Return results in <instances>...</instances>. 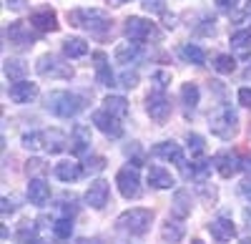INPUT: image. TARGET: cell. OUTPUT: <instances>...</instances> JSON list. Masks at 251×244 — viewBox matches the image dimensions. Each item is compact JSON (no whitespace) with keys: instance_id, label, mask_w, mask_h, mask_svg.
<instances>
[{"instance_id":"cell-42","label":"cell","mask_w":251,"mask_h":244,"mask_svg":"<svg viewBox=\"0 0 251 244\" xmlns=\"http://www.w3.org/2000/svg\"><path fill=\"white\" fill-rule=\"evenodd\" d=\"M25 169H28V174H35V171H46V166H43V161H40V159H30Z\"/></svg>"},{"instance_id":"cell-48","label":"cell","mask_w":251,"mask_h":244,"mask_svg":"<svg viewBox=\"0 0 251 244\" xmlns=\"http://www.w3.org/2000/svg\"><path fill=\"white\" fill-rule=\"evenodd\" d=\"M111 5H123V3H131V0H108Z\"/></svg>"},{"instance_id":"cell-50","label":"cell","mask_w":251,"mask_h":244,"mask_svg":"<svg viewBox=\"0 0 251 244\" xmlns=\"http://www.w3.org/2000/svg\"><path fill=\"white\" fill-rule=\"evenodd\" d=\"M241 244H251V239H244V242H241Z\"/></svg>"},{"instance_id":"cell-39","label":"cell","mask_w":251,"mask_h":244,"mask_svg":"<svg viewBox=\"0 0 251 244\" xmlns=\"http://www.w3.org/2000/svg\"><path fill=\"white\" fill-rule=\"evenodd\" d=\"M121 86L123 88H136V83H138V76L136 73H128V71H126V73H121Z\"/></svg>"},{"instance_id":"cell-45","label":"cell","mask_w":251,"mask_h":244,"mask_svg":"<svg viewBox=\"0 0 251 244\" xmlns=\"http://www.w3.org/2000/svg\"><path fill=\"white\" fill-rule=\"evenodd\" d=\"M241 194H244L246 199H251V179H246L244 184H241Z\"/></svg>"},{"instance_id":"cell-17","label":"cell","mask_w":251,"mask_h":244,"mask_svg":"<svg viewBox=\"0 0 251 244\" xmlns=\"http://www.w3.org/2000/svg\"><path fill=\"white\" fill-rule=\"evenodd\" d=\"M28 199H30V204H35V207H46L48 201H50V187L46 184L43 179H30V184H28Z\"/></svg>"},{"instance_id":"cell-13","label":"cell","mask_w":251,"mask_h":244,"mask_svg":"<svg viewBox=\"0 0 251 244\" xmlns=\"http://www.w3.org/2000/svg\"><path fill=\"white\" fill-rule=\"evenodd\" d=\"M8 96L13 104H30V101L38 96V86L30 83V81H15L8 88Z\"/></svg>"},{"instance_id":"cell-33","label":"cell","mask_w":251,"mask_h":244,"mask_svg":"<svg viewBox=\"0 0 251 244\" xmlns=\"http://www.w3.org/2000/svg\"><path fill=\"white\" fill-rule=\"evenodd\" d=\"M53 234H55L58 239H68V237L73 234V221L66 219V217H60L58 221H53Z\"/></svg>"},{"instance_id":"cell-4","label":"cell","mask_w":251,"mask_h":244,"mask_svg":"<svg viewBox=\"0 0 251 244\" xmlns=\"http://www.w3.org/2000/svg\"><path fill=\"white\" fill-rule=\"evenodd\" d=\"M151 219H153V212L149 209H128L116 219V227L128 234H143L151 227Z\"/></svg>"},{"instance_id":"cell-43","label":"cell","mask_w":251,"mask_h":244,"mask_svg":"<svg viewBox=\"0 0 251 244\" xmlns=\"http://www.w3.org/2000/svg\"><path fill=\"white\" fill-rule=\"evenodd\" d=\"M239 104L246 106V108H251V88H241L239 91Z\"/></svg>"},{"instance_id":"cell-41","label":"cell","mask_w":251,"mask_h":244,"mask_svg":"<svg viewBox=\"0 0 251 244\" xmlns=\"http://www.w3.org/2000/svg\"><path fill=\"white\" fill-rule=\"evenodd\" d=\"M75 209H78V207H75V199H71V201H68V199H63L60 212H63V217H66V219H71V217L75 214Z\"/></svg>"},{"instance_id":"cell-19","label":"cell","mask_w":251,"mask_h":244,"mask_svg":"<svg viewBox=\"0 0 251 244\" xmlns=\"http://www.w3.org/2000/svg\"><path fill=\"white\" fill-rule=\"evenodd\" d=\"M93 60H96V78L100 86H116V76L111 73V66H108V58L103 51L93 53Z\"/></svg>"},{"instance_id":"cell-37","label":"cell","mask_w":251,"mask_h":244,"mask_svg":"<svg viewBox=\"0 0 251 244\" xmlns=\"http://www.w3.org/2000/svg\"><path fill=\"white\" fill-rule=\"evenodd\" d=\"M251 18V0H246V3H241L239 10H231V20L234 23H244V20Z\"/></svg>"},{"instance_id":"cell-31","label":"cell","mask_w":251,"mask_h":244,"mask_svg":"<svg viewBox=\"0 0 251 244\" xmlns=\"http://www.w3.org/2000/svg\"><path fill=\"white\" fill-rule=\"evenodd\" d=\"M251 46V30H236L231 35V48L239 53H246V48Z\"/></svg>"},{"instance_id":"cell-46","label":"cell","mask_w":251,"mask_h":244,"mask_svg":"<svg viewBox=\"0 0 251 244\" xmlns=\"http://www.w3.org/2000/svg\"><path fill=\"white\" fill-rule=\"evenodd\" d=\"M216 5H219V8H234L236 0H216Z\"/></svg>"},{"instance_id":"cell-35","label":"cell","mask_w":251,"mask_h":244,"mask_svg":"<svg viewBox=\"0 0 251 244\" xmlns=\"http://www.w3.org/2000/svg\"><path fill=\"white\" fill-rule=\"evenodd\" d=\"M80 166H83V174H98V171L106 169V159L103 156H91V159H86V164H80Z\"/></svg>"},{"instance_id":"cell-44","label":"cell","mask_w":251,"mask_h":244,"mask_svg":"<svg viewBox=\"0 0 251 244\" xmlns=\"http://www.w3.org/2000/svg\"><path fill=\"white\" fill-rule=\"evenodd\" d=\"M25 3H28V0H5V5H8L10 10H23Z\"/></svg>"},{"instance_id":"cell-40","label":"cell","mask_w":251,"mask_h":244,"mask_svg":"<svg viewBox=\"0 0 251 244\" xmlns=\"http://www.w3.org/2000/svg\"><path fill=\"white\" fill-rule=\"evenodd\" d=\"M141 3H143V8L149 10V13H163L166 10L163 0H141Z\"/></svg>"},{"instance_id":"cell-12","label":"cell","mask_w":251,"mask_h":244,"mask_svg":"<svg viewBox=\"0 0 251 244\" xmlns=\"http://www.w3.org/2000/svg\"><path fill=\"white\" fill-rule=\"evenodd\" d=\"M108 194H111L108 181L96 179L93 184L88 187V191H86V201H88V207H93V209H103V207L108 204Z\"/></svg>"},{"instance_id":"cell-2","label":"cell","mask_w":251,"mask_h":244,"mask_svg":"<svg viewBox=\"0 0 251 244\" xmlns=\"http://www.w3.org/2000/svg\"><path fill=\"white\" fill-rule=\"evenodd\" d=\"M83 106H86V101L71 91H53L46 98V108L50 113H55L58 118H71L78 111H83Z\"/></svg>"},{"instance_id":"cell-15","label":"cell","mask_w":251,"mask_h":244,"mask_svg":"<svg viewBox=\"0 0 251 244\" xmlns=\"http://www.w3.org/2000/svg\"><path fill=\"white\" fill-rule=\"evenodd\" d=\"M214 166H216V171H219L224 179H231V176L241 169V161H239L231 151H219V154L214 156Z\"/></svg>"},{"instance_id":"cell-49","label":"cell","mask_w":251,"mask_h":244,"mask_svg":"<svg viewBox=\"0 0 251 244\" xmlns=\"http://www.w3.org/2000/svg\"><path fill=\"white\" fill-rule=\"evenodd\" d=\"M191 244H203V242H201V239H194V242H191Z\"/></svg>"},{"instance_id":"cell-9","label":"cell","mask_w":251,"mask_h":244,"mask_svg":"<svg viewBox=\"0 0 251 244\" xmlns=\"http://www.w3.org/2000/svg\"><path fill=\"white\" fill-rule=\"evenodd\" d=\"M146 111H149V116L153 121L163 124V121L171 116V101L163 96V91H153V93H149V98H146Z\"/></svg>"},{"instance_id":"cell-11","label":"cell","mask_w":251,"mask_h":244,"mask_svg":"<svg viewBox=\"0 0 251 244\" xmlns=\"http://www.w3.org/2000/svg\"><path fill=\"white\" fill-rule=\"evenodd\" d=\"M93 126L100 131V134H106L108 138H118L123 134V126H121V118L111 116L106 108H100L93 113Z\"/></svg>"},{"instance_id":"cell-28","label":"cell","mask_w":251,"mask_h":244,"mask_svg":"<svg viewBox=\"0 0 251 244\" xmlns=\"http://www.w3.org/2000/svg\"><path fill=\"white\" fill-rule=\"evenodd\" d=\"M28 73V66H25V60H20V58H8L5 60V76L13 81H23V76Z\"/></svg>"},{"instance_id":"cell-32","label":"cell","mask_w":251,"mask_h":244,"mask_svg":"<svg viewBox=\"0 0 251 244\" xmlns=\"http://www.w3.org/2000/svg\"><path fill=\"white\" fill-rule=\"evenodd\" d=\"M214 68H216L219 73H234V71H236V60H234V55L221 53V55L214 58Z\"/></svg>"},{"instance_id":"cell-8","label":"cell","mask_w":251,"mask_h":244,"mask_svg":"<svg viewBox=\"0 0 251 244\" xmlns=\"http://www.w3.org/2000/svg\"><path fill=\"white\" fill-rule=\"evenodd\" d=\"M123 33H126V38L131 40V43H143V40H149L151 35H153V23L151 20H143V18H128L126 20V26H123Z\"/></svg>"},{"instance_id":"cell-30","label":"cell","mask_w":251,"mask_h":244,"mask_svg":"<svg viewBox=\"0 0 251 244\" xmlns=\"http://www.w3.org/2000/svg\"><path fill=\"white\" fill-rule=\"evenodd\" d=\"M181 101L186 108H196L199 106V86L196 83H183L181 86Z\"/></svg>"},{"instance_id":"cell-7","label":"cell","mask_w":251,"mask_h":244,"mask_svg":"<svg viewBox=\"0 0 251 244\" xmlns=\"http://www.w3.org/2000/svg\"><path fill=\"white\" fill-rule=\"evenodd\" d=\"M153 156L166 159V161H174V164H178V169L183 171V176H194V171L186 166L183 154H181V146L176 144V141H161V144H156V146H153Z\"/></svg>"},{"instance_id":"cell-38","label":"cell","mask_w":251,"mask_h":244,"mask_svg":"<svg viewBox=\"0 0 251 244\" xmlns=\"http://www.w3.org/2000/svg\"><path fill=\"white\" fill-rule=\"evenodd\" d=\"M153 83H156V91H163L166 86L171 83V73H166V71H158V73H153Z\"/></svg>"},{"instance_id":"cell-47","label":"cell","mask_w":251,"mask_h":244,"mask_svg":"<svg viewBox=\"0 0 251 244\" xmlns=\"http://www.w3.org/2000/svg\"><path fill=\"white\" fill-rule=\"evenodd\" d=\"M241 169L251 174V159H241Z\"/></svg>"},{"instance_id":"cell-20","label":"cell","mask_w":251,"mask_h":244,"mask_svg":"<svg viewBox=\"0 0 251 244\" xmlns=\"http://www.w3.org/2000/svg\"><path fill=\"white\" fill-rule=\"evenodd\" d=\"M171 214L178 217V219H186L188 214H191V194H188L186 189H178L174 194V201H171Z\"/></svg>"},{"instance_id":"cell-26","label":"cell","mask_w":251,"mask_h":244,"mask_svg":"<svg viewBox=\"0 0 251 244\" xmlns=\"http://www.w3.org/2000/svg\"><path fill=\"white\" fill-rule=\"evenodd\" d=\"M183 224H178V221H166V224L161 227V237H163V242L166 244H178L181 239H183Z\"/></svg>"},{"instance_id":"cell-14","label":"cell","mask_w":251,"mask_h":244,"mask_svg":"<svg viewBox=\"0 0 251 244\" xmlns=\"http://www.w3.org/2000/svg\"><path fill=\"white\" fill-rule=\"evenodd\" d=\"M30 28L33 26H28V23H10V28H8L10 43L18 46V48H30L35 43V35H33Z\"/></svg>"},{"instance_id":"cell-36","label":"cell","mask_w":251,"mask_h":244,"mask_svg":"<svg viewBox=\"0 0 251 244\" xmlns=\"http://www.w3.org/2000/svg\"><path fill=\"white\" fill-rule=\"evenodd\" d=\"M186 141H188V151H191L194 156H201V154H203L206 146H203V138H201L199 134H188Z\"/></svg>"},{"instance_id":"cell-6","label":"cell","mask_w":251,"mask_h":244,"mask_svg":"<svg viewBox=\"0 0 251 244\" xmlns=\"http://www.w3.org/2000/svg\"><path fill=\"white\" fill-rule=\"evenodd\" d=\"M116 184H118V191L123 199H136L141 194V181H138V169L136 166H123L118 174H116Z\"/></svg>"},{"instance_id":"cell-16","label":"cell","mask_w":251,"mask_h":244,"mask_svg":"<svg viewBox=\"0 0 251 244\" xmlns=\"http://www.w3.org/2000/svg\"><path fill=\"white\" fill-rule=\"evenodd\" d=\"M208 232H211V237H214L216 242H221V244L231 242V239L236 237V229H234V224H231V219H226V217L214 219L211 224H208Z\"/></svg>"},{"instance_id":"cell-5","label":"cell","mask_w":251,"mask_h":244,"mask_svg":"<svg viewBox=\"0 0 251 244\" xmlns=\"http://www.w3.org/2000/svg\"><path fill=\"white\" fill-rule=\"evenodd\" d=\"M35 71L43 76V78H63V81L73 78V68H71V63H63V60H60L58 55H53V53L40 55Z\"/></svg>"},{"instance_id":"cell-18","label":"cell","mask_w":251,"mask_h":244,"mask_svg":"<svg viewBox=\"0 0 251 244\" xmlns=\"http://www.w3.org/2000/svg\"><path fill=\"white\" fill-rule=\"evenodd\" d=\"M91 149V129L88 126H75L73 129V134H71V151L75 154V156H83Z\"/></svg>"},{"instance_id":"cell-34","label":"cell","mask_w":251,"mask_h":244,"mask_svg":"<svg viewBox=\"0 0 251 244\" xmlns=\"http://www.w3.org/2000/svg\"><path fill=\"white\" fill-rule=\"evenodd\" d=\"M23 146H25V149H30V151L43 149V146H46V136H43V131H33V134H25V136H23Z\"/></svg>"},{"instance_id":"cell-1","label":"cell","mask_w":251,"mask_h":244,"mask_svg":"<svg viewBox=\"0 0 251 244\" xmlns=\"http://www.w3.org/2000/svg\"><path fill=\"white\" fill-rule=\"evenodd\" d=\"M71 26L75 28H86L91 33H106L111 28V15L106 10H98V8H78L68 13Z\"/></svg>"},{"instance_id":"cell-27","label":"cell","mask_w":251,"mask_h":244,"mask_svg":"<svg viewBox=\"0 0 251 244\" xmlns=\"http://www.w3.org/2000/svg\"><path fill=\"white\" fill-rule=\"evenodd\" d=\"M63 53L68 58H80L88 53V43L83 38H68V40H63Z\"/></svg>"},{"instance_id":"cell-10","label":"cell","mask_w":251,"mask_h":244,"mask_svg":"<svg viewBox=\"0 0 251 244\" xmlns=\"http://www.w3.org/2000/svg\"><path fill=\"white\" fill-rule=\"evenodd\" d=\"M30 26H33V30H38V33L58 30V15H55L53 8L43 5V8H38V10L30 13Z\"/></svg>"},{"instance_id":"cell-23","label":"cell","mask_w":251,"mask_h":244,"mask_svg":"<svg viewBox=\"0 0 251 244\" xmlns=\"http://www.w3.org/2000/svg\"><path fill=\"white\" fill-rule=\"evenodd\" d=\"M138 55H141V46H138V43H121V46L116 48V53H113V58L118 60V63H123V66L133 63Z\"/></svg>"},{"instance_id":"cell-22","label":"cell","mask_w":251,"mask_h":244,"mask_svg":"<svg viewBox=\"0 0 251 244\" xmlns=\"http://www.w3.org/2000/svg\"><path fill=\"white\" fill-rule=\"evenodd\" d=\"M149 184L156 187V189H171L174 187V176L163 166H151L149 169Z\"/></svg>"},{"instance_id":"cell-25","label":"cell","mask_w":251,"mask_h":244,"mask_svg":"<svg viewBox=\"0 0 251 244\" xmlns=\"http://www.w3.org/2000/svg\"><path fill=\"white\" fill-rule=\"evenodd\" d=\"M103 108L116 118H126L128 116V101H126L123 96H108L106 101H103Z\"/></svg>"},{"instance_id":"cell-3","label":"cell","mask_w":251,"mask_h":244,"mask_svg":"<svg viewBox=\"0 0 251 244\" xmlns=\"http://www.w3.org/2000/svg\"><path fill=\"white\" fill-rule=\"evenodd\" d=\"M208 126H211V134L228 141L234 138L239 131V116L231 106H219L211 116H208Z\"/></svg>"},{"instance_id":"cell-24","label":"cell","mask_w":251,"mask_h":244,"mask_svg":"<svg viewBox=\"0 0 251 244\" xmlns=\"http://www.w3.org/2000/svg\"><path fill=\"white\" fill-rule=\"evenodd\" d=\"M43 136H46V149H48L50 154H60L63 149L68 146V136L63 134V131H58V129L43 131Z\"/></svg>"},{"instance_id":"cell-21","label":"cell","mask_w":251,"mask_h":244,"mask_svg":"<svg viewBox=\"0 0 251 244\" xmlns=\"http://www.w3.org/2000/svg\"><path fill=\"white\" fill-rule=\"evenodd\" d=\"M80 174H83V166L75 164V161H60V164H55V176L60 181H66V184L80 179Z\"/></svg>"},{"instance_id":"cell-29","label":"cell","mask_w":251,"mask_h":244,"mask_svg":"<svg viewBox=\"0 0 251 244\" xmlns=\"http://www.w3.org/2000/svg\"><path fill=\"white\" fill-rule=\"evenodd\" d=\"M181 55L188 60V63H194V66H203V63H206V53H203V48L196 46V43H186V46L181 48Z\"/></svg>"}]
</instances>
